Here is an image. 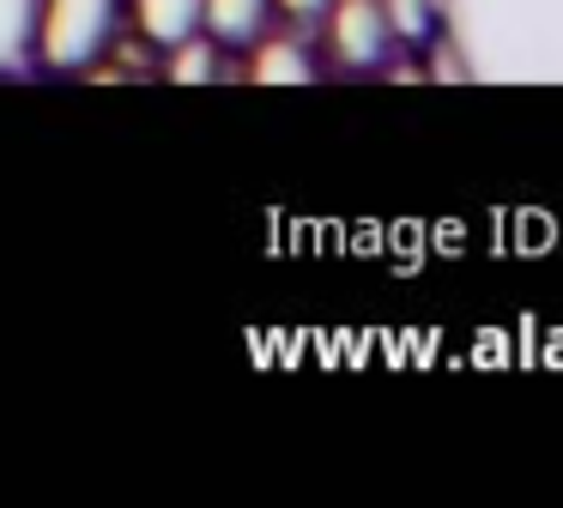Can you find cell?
<instances>
[{"instance_id": "6da1fadb", "label": "cell", "mask_w": 563, "mask_h": 508, "mask_svg": "<svg viewBox=\"0 0 563 508\" xmlns=\"http://www.w3.org/2000/svg\"><path fill=\"white\" fill-rule=\"evenodd\" d=\"M122 36V0H37L31 60L43 73H86Z\"/></svg>"}, {"instance_id": "7a4b0ae2", "label": "cell", "mask_w": 563, "mask_h": 508, "mask_svg": "<svg viewBox=\"0 0 563 508\" xmlns=\"http://www.w3.org/2000/svg\"><path fill=\"white\" fill-rule=\"evenodd\" d=\"M321 36H328V60L340 73H376L400 48L388 19H382V0H333L328 19H321Z\"/></svg>"}, {"instance_id": "3957f363", "label": "cell", "mask_w": 563, "mask_h": 508, "mask_svg": "<svg viewBox=\"0 0 563 508\" xmlns=\"http://www.w3.org/2000/svg\"><path fill=\"white\" fill-rule=\"evenodd\" d=\"M249 79H261V85H309V79H321V67H316V55H309L297 36H267L261 31L255 43H249Z\"/></svg>"}, {"instance_id": "277c9868", "label": "cell", "mask_w": 563, "mask_h": 508, "mask_svg": "<svg viewBox=\"0 0 563 508\" xmlns=\"http://www.w3.org/2000/svg\"><path fill=\"white\" fill-rule=\"evenodd\" d=\"M273 24V0H200V31L219 48H249Z\"/></svg>"}, {"instance_id": "5b68a950", "label": "cell", "mask_w": 563, "mask_h": 508, "mask_svg": "<svg viewBox=\"0 0 563 508\" xmlns=\"http://www.w3.org/2000/svg\"><path fill=\"white\" fill-rule=\"evenodd\" d=\"M128 12H134L140 43L158 48V55L200 31V0H128Z\"/></svg>"}, {"instance_id": "8992f818", "label": "cell", "mask_w": 563, "mask_h": 508, "mask_svg": "<svg viewBox=\"0 0 563 508\" xmlns=\"http://www.w3.org/2000/svg\"><path fill=\"white\" fill-rule=\"evenodd\" d=\"M164 79L176 85H200V79H219V43L207 31L183 36L176 48H164Z\"/></svg>"}, {"instance_id": "52a82bcc", "label": "cell", "mask_w": 563, "mask_h": 508, "mask_svg": "<svg viewBox=\"0 0 563 508\" xmlns=\"http://www.w3.org/2000/svg\"><path fill=\"white\" fill-rule=\"evenodd\" d=\"M31 31H37V0H0V73L31 60Z\"/></svg>"}, {"instance_id": "ba28073f", "label": "cell", "mask_w": 563, "mask_h": 508, "mask_svg": "<svg viewBox=\"0 0 563 508\" xmlns=\"http://www.w3.org/2000/svg\"><path fill=\"white\" fill-rule=\"evenodd\" d=\"M382 19L400 48H424L437 36V0H382Z\"/></svg>"}, {"instance_id": "9c48e42d", "label": "cell", "mask_w": 563, "mask_h": 508, "mask_svg": "<svg viewBox=\"0 0 563 508\" xmlns=\"http://www.w3.org/2000/svg\"><path fill=\"white\" fill-rule=\"evenodd\" d=\"M333 0H273V19H291V24H321Z\"/></svg>"}]
</instances>
